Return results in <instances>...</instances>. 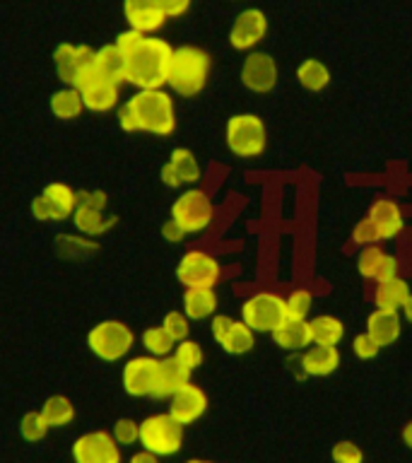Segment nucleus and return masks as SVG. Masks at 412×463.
Wrapping results in <instances>:
<instances>
[{"label":"nucleus","instance_id":"nucleus-1","mask_svg":"<svg viewBox=\"0 0 412 463\" xmlns=\"http://www.w3.org/2000/svg\"><path fill=\"white\" fill-rule=\"evenodd\" d=\"M173 49L164 39L145 36L143 43L123 56V82L136 85L137 90H159L166 85V72L172 63Z\"/></svg>","mask_w":412,"mask_h":463},{"label":"nucleus","instance_id":"nucleus-2","mask_svg":"<svg viewBox=\"0 0 412 463\" xmlns=\"http://www.w3.org/2000/svg\"><path fill=\"white\" fill-rule=\"evenodd\" d=\"M133 109L140 133H150L157 137H169L176 130V107L173 97L159 90H137L128 99Z\"/></svg>","mask_w":412,"mask_h":463},{"label":"nucleus","instance_id":"nucleus-3","mask_svg":"<svg viewBox=\"0 0 412 463\" xmlns=\"http://www.w3.org/2000/svg\"><path fill=\"white\" fill-rule=\"evenodd\" d=\"M210 56L198 46H179L173 49L166 85L181 97H195L208 85Z\"/></svg>","mask_w":412,"mask_h":463},{"label":"nucleus","instance_id":"nucleus-4","mask_svg":"<svg viewBox=\"0 0 412 463\" xmlns=\"http://www.w3.org/2000/svg\"><path fill=\"white\" fill-rule=\"evenodd\" d=\"M87 347L99 360L118 362L128 357L130 350L136 347V333L118 318H107L87 333Z\"/></svg>","mask_w":412,"mask_h":463},{"label":"nucleus","instance_id":"nucleus-5","mask_svg":"<svg viewBox=\"0 0 412 463\" xmlns=\"http://www.w3.org/2000/svg\"><path fill=\"white\" fill-rule=\"evenodd\" d=\"M227 147L231 155L244 159L260 157L267 147V130L256 114H237L227 121Z\"/></svg>","mask_w":412,"mask_h":463},{"label":"nucleus","instance_id":"nucleus-6","mask_svg":"<svg viewBox=\"0 0 412 463\" xmlns=\"http://www.w3.org/2000/svg\"><path fill=\"white\" fill-rule=\"evenodd\" d=\"M72 87L82 97V104H85L87 111H94V114L114 111L116 104H118V97H121V82L107 78L104 72L94 68V63H89L85 71L80 72L78 82Z\"/></svg>","mask_w":412,"mask_h":463},{"label":"nucleus","instance_id":"nucleus-7","mask_svg":"<svg viewBox=\"0 0 412 463\" xmlns=\"http://www.w3.org/2000/svg\"><path fill=\"white\" fill-rule=\"evenodd\" d=\"M140 444L154 456H173L183 447V425L169 412H157L140 422Z\"/></svg>","mask_w":412,"mask_h":463},{"label":"nucleus","instance_id":"nucleus-8","mask_svg":"<svg viewBox=\"0 0 412 463\" xmlns=\"http://www.w3.org/2000/svg\"><path fill=\"white\" fill-rule=\"evenodd\" d=\"M215 217V205L202 188H188L173 201L172 220L179 224L186 234H198L208 230Z\"/></svg>","mask_w":412,"mask_h":463},{"label":"nucleus","instance_id":"nucleus-9","mask_svg":"<svg viewBox=\"0 0 412 463\" xmlns=\"http://www.w3.org/2000/svg\"><path fill=\"white\" fill-rule=\"evenodd\" d=\"M285 318H287V304L273 292H258L248 297L241 307V321L253 333H273Z\"/></svg>","mask_w":412,"mask_h":463},{"label":"nucleus","instance_id":"nucleus-10","mask_svg":"<svg viewBox=\"0 0 412 463\" xmlns=\"http://www.w3.org/2000/svg\"><path fill=\"white\" fill-rule=\"evenodd\" d=\"M159 376H162V360L152 354H140V357H130L123 364L121 383L128 396L157 398Z\"/></svg>","mask_w":412,"mask_h":463},{"label":"nucleus","instance_id":"nucleus-11","mask_svg":"<svg viewBox=\"0 0 412 463\" xmlns=\"http://www.w3.org/2000/svg\"><path fill=\"white\" fill-rule=\"evenodd\" d=\"M72 461L75 463H123L121 444L114 434L104 430L85 432L72 444Z\"/></svg>","mask_w":412,"mask_h":463},{"label":"nucleus","instance_id":"nucleus-12","mask_svg":"<svg viewBox=\"0 0 412 463\" xmlns=\"http://www.w3.org/2000/svg\"><path fill=\"white\" fill-rule=\"evenodd\" d=\"M220 275V260L208 251H186L176 266V278L186 288H215Z\"/></svg>","mask_w":412,"mask_h":463},{"label":"nucleus","instance_id":"nucleus-13","mask_svg":"<svg viewBox=\"0 0 412 463\" xmlns=\"http://www.w3.org/2000/svg\"><path fill=\"white\" fill-rule=\"evenodd\" d=\"M241 82L246 90H251L256 94L273 92L277 85V65L275 58L266 51H253L248 53L241 65Z\"/></svg>","mask_w":412,"mask_h":463},{"label":"nucleus","instance_id":"nucleus-14","mask_svg":"<svg viewBox=\"0 0 412 463\" xmlns=\"http://www.w3.org/2000/svg\"><path fill=\"white\" fill-rule=\"evenodd\" d=\"M210 328H212V338L220 343L224 353L246 354L256 345V335L244 321H234V318L220 314V317L212 318Z\"/></svg>","mask_w":412,"mask_h":463},{"label":"nucleus","instance_id":"nucleus-15","mask_svg":"<svg viewBox=\"0 0 412 463\" xmlns=\"http://www.w3.org/2000/svg\"><path fill=\"white\" fill-rule=\"evenodd\" d=\"M267 34V17L258 7H248L237 14L229 29V43L239 51H248L258 46Z\"/></svg>","mask_w":412,"mask_h":463},{"label":"nucleus","instance_id":"nucleus-16","mask_svg":"<svg viewBox=\"0 0 412 463\" xmlns=\"http://www.w3.org/2000/svg\"><path fill=\"white\" fill-rule=\"evenodd\" d=\"M205 411H208V393L195 383H186L169 396V415L179 425H193L195 420L205 415Z\"/></svg>","mask_w":412,"mask_h":463},{"label":"nucleus","instance_id":"nucleus-17","mask_svg":"<svg viewBox=\"0 0 412 463\" xmlns=\"http://www.w3.org/2000/svg\"><path fill=\"white\" fill-rule=\"evenodd\" d=\"M162 184L169 188L191 186L195 181H201V165L188 147H176L172 152V157L166 159V165L162 166Z\"/></svg>","mask_w":412,"mask_h":463},{"label":"nucleus","instance_id":"nucleus-18","mask_svg":"<svg viewBox=\"0 0 412 463\" xmlns=\"http://www.w3.org/2000/svg\"><path fill=\"white\" fill-rule=\"evenodd\" d=\"M94 51L89 46H75V43H61L53 51V65H56L58 78L63 80L65 85H75L80 72L85 71L87 65L92 63Z\"/></svg>","mask_w":412,"mask_h":463},{"label":"nucleus","instance_id":"nucleus-19","mask_svg":"<svg viewBox=\"0 0 412 463\" xmlns=\"http://www.w3.org/2000/svg\"><path fill=\"white\" fill-rule=\"evenodd\" d=\"M367 220L371 222V227H374L376 241L396 239L405 227L403 213H400V208H398L393 201H389V198H379V201L369 208Z\"/></svg>","mask_w":412,"mask_h":463},{"label":"nucleus","instance_id":"nucleus-20","mask_svg":"<svg viewBox=\"0 0 412 463\" xmlns=\"http://www.w3.org/2000/svg\"><path fill=\"white\" fill-rule=\"evenodd\" d=\"M123 14L130 29H137L143 34L157 32L166 22V14L154 0H123Z\"/></svg>","mask_w":412,"mask_h":463},{"label":"nucleus","instance_id":"nucleus-21","mask_svg":"<svg viewBox=\"0 0 412 463\" xmlns=\"http://www.w3.org/2000/svg\"><path fill=\"white\" fill-rule=\"evenodd\" d=\"M400 331H403V318L398 311L374 309L367 317V333L381 347L393 345L400 338Z\"/></svg>","mask_w":412,"mask_h":463},{"label":"nucleus","instance_id":"nucleus-22","mask_svg":"<svg viewBox=\"0 0 412 463\" xmlns=\"http://www.w3.org/2000/svg\"><path fill=\"white\" fill-rule=\"evenodd\" d=\"M70 220L75 224V230L89 239L101 237V234H107L108 230H114L116 224H118V217L116 215H107L101 210L85 208V205H78V210L72 213Z\"/></svg>","mask_w":412,"mask_h":463},{"label":"nucleus","instance_id":"nucleus-23","mask_svg":"<svg viewBox=\"0 0 412 463\" xmlns=\"http://www.w3.org/2000/svg\"><path fill=\"white\" fill-rule=\"evenodd\" d=\"M340 367V350L332 345H314L302 354L304 374L328 376Z\"/></svg>","mask_w":412,"mask_h":463},{"label":"nucleus","instance_id":"nucleus-24","mask_svg":"<svg viewBox=\"0 0 412 463\" xmlns=\"http://www.w3.org/2000/svg\"><path fill=\"white\" fill-rule=\"evenodd\" d=\"M217 295L212 288H188L183 292V314L191 321L215 317Z\"/></svg>","mask_w":412,"mask_h":463},{"label":"nucleus","instance_id":"nucleus-25","mask_svg":"<svg viewBox=\"0 0 412 463\" xmlns=\"http://www.w3.org/2000/svg\"><path fill=\"white\" fill-rule=\"evenodd\" d=\"M273 340L282 347V350H287V353L302 350V347H306L311 343L309 321L285 318V321L273 331Z\"/></svg>","mask_w":412,"mask_h":463},{"label":"nucleus","instance_id":"nucleus-26","mask_svg":"<svg viewBox=\"0 0 412 463\" xmlns=\"http://www.w3.org/2000/svg\"><path fill=\"white\" fill-rule=\"evenodd\" d=\"M410 297V285L403 278H393V280H383L376 285L374 304L376 309L398 311L403 309L405 299Z\"/></svg>","mask_w":412,"mask_h":463},{"label":"nucleus","instance_id":"nucleus-27","mask_svg":"<svg viewBox=\"0 0 412 463\" xmlns=\"http://www.w3.org/2000/svg\"><path fill=\"white\" fill-rule=\"evenodd\" d=\"M51 114L61 118V121H72V118H78L82 111H85V104H82V97L75 87L65 85L61 90L51 94Z\"/></svg>","mask_w":412,"mask_h":463},{"label":"nucleus","instance_id":"nucleus-28","mask_svg":"<svg viewBox=\"0 0 412 463\" xmlns=\"http://www.w3.org/2000/svg\"><path fill=\"white\" fill-rule=\"evenodd\" d=\"M309 333L311 343L314 345H332L338 347V343L345 338V324L335 317H316L314 321H309Z\"/></svg>","mask_w":412,"mask_h":463},{"label":"nucleus","instance_id":"nucleus-29","mask_svg":"<svg viewBox=\"0 0 412 463\" xmlns=\"http://www.w3.org/2000/svg\"><path fill=\"white\" fill-rule=\"evenodd\" d=\"M191 383V369L173 360L172 354L162 360V376H159V393L157 398H169L172 393Z\"/></svg>","mask_w":412,"mask_h":463},{"label":"nucleus","instance_id":"nucleus-30","mask_svg":"<svg viewBox=\"0 0 412 463\" xmlns=\"http://www.w3.org/2000/svg\"><path fill=\"white\" fill-rule=\"evenodd\" d=\"M42 415L49 422V427L61 430V427H68L75 420V405H72V401L68 396L56 393V396H49L43 401Z\"/></svg>","mask_w":412,"mask_h":463},{"label":"nucleus","instance_id":"nucleus-31","mask_svg":"<svg viewBox=\"0 0 412 463\" xmlns=\"http://www.w3.org/2000/svg\"><path fill=\"white\" fill-rule=\"evenodd\" d=\"M296 80H299V85L304 90H309V92H321L328 87L331 82V71L325 68V63L316 61V58H306L302 65H299V71H296Z\"/></svg>","mask_w":412,"mask_h":463},{"label":"nucleus","instance_id":"nucleus-32","mask_svg":"<svg viewBox=\"0 0 412 463\" xmlns=\"http://www.w3.org/2000/svg\"><path fill=\"white\" fill-rule=\"evenodd\" d=\"M42 194L61 210V215H63L65 220H70L72 213L78 210V194H75V188L63 184V181H51V184L43 186Z\"/></svg>","mask_w":412,"mask_h":463},{"label":"nucleus","instance_id":"nucleus-33","mask_svg":"<svg viewBox=\"0 0 412 463\" xmlns=\"http://www.w3.org/2000/svg\"><path fill=\"white\" fill-rule=\"evenodd\" d=\"M94 68L101 71L107 78L116 80V82H123V53L116 49V43H107V46H101L99 51H94Z\"/></svg>","mask_w":412,"mask_h":463},{"label":"nucleus","instance_id":"nucleus-34","mask_svg":"<svg viewBox=\"0 0 412 463\" xmlns=\"http://www.w3.org/2000/svg\"><path fill=\"white\" fill-rule=\"evenodd\" d=\"M140 340H143V347L147 350V354L159 357V360L169 357V354L173 353V347H176V340H173L162 326H150V328H145L143 338Z\"/></svg>","mask_w":412,"mask_h":463},{"label":"nucleus","instance_id":"nucleus-35","mask_svg":"<svg viewBox=\"0 0 412 463\" xmlns=\"http://www.w3.org/2000/svg\"><path fill=\"white\" fill-rule=\"evenodd\" d=\"M49 422L43 420L42 411H29L22 415L20 420V434L22 439L32 441V444H36V441H42L46 434H49Z\"/></svg>","mask_w":412,"mask_h":463},{"label":"nucleus","instance_id":"nucleus-36","mask_svg":"<svg viewBox=\"0 0 412 463\" xmlns=\"http://www.w3.org/2000/svg\"><path fill=\"white\" fill-rule=\"evenodd\" d=\"M58 251L63 256H80V253H92L97 251V241L85 234H63V237L56 239Z\"/></svg>","mask_w":412,"mask_h":463},{"label":"nucleus","instance_id":"nucleus-37","mask_svg":"<svg viewBox=\"0 0 412 463\" xmlns=\"http://www.w3.org/2000/svg\"><path fill=\"white\" fill-rule=\"evenodd\" d=\"M386 256L381 246L369 244L364 246V251L360 253V260H357V268H360L361 278H367V280H376V275H379V268H381V260Z\"/></svg>","mask_w":412,"mask_h":463},{"label":"nucleus","instance_id":"nucleus-38","mask_svg":"<svg viewBox=\"0 0 412 463\" xmlns=\"http://www.w3.org/2000/svg\"><path fill=\"white\" fill-rule=\"evenodd\" d=\"M172 357L179 364H183L186 369H198L202 364V347L195 343V340H181V343H176V347H173Z\"/></svg>","mask_w":412,"mask_h":463},{"label":"nucleus","instance_id":"nucleus-39","mask_svg":"<svg viewBox=\"0 0 412 463\" xmlns=\"http://www.w3.org/2000/svg\"><path fill=\"white\" fill-rule=\"evenodd\" d=\"M29 213H32V217L39 220V222H63L65 220V217L61 215V210H58L43 194L32 198V203H29Z\"/></svg>","mask_w":412,"mask_h":463},{"label":"nucleus","instance_id":"nucleus-40","mask_svg":"<svg viewBox=\"0 0 412 463\" xmlns=\"http://www.w3.org/2000/svg\"><path fill=\"white\" fill-rule=\"evenodd\" d=\"M285 304H287V318L306 321V314H309L311 304H314V295H311L309 289H295V292L285 299Z\"/></svg>","mask_w":412,"mask_h":463},{"label":"nucleus","instance_id":"nucleus-41","mask_svg":"<svg viewBox=\"0 0 412 463\" xmlns=\"http://www.w3.org/2000/svg\"><path fill=\"white\" fill-rule=\"evenodd\" d=\"M114 439L121 444V447H133L140 441V422H136L133 418H121L114 422Z\"/></svg>","mask_w":412,"mask_h":463},{"label":"nucleus","instance_id":"nucleus-42","mask_svg":"<svg viewBox=\"0 0 412 463\" xmlns=\"http://www.w3.org/2000/svg\"><path fill=\"white\" fill-rule=\"evenodd\" d=\"M162 328H164L169 335H172L176 343L188 338V333H191V318L183 314V311H169L162 321Z\"/></svg>","mask_w":412,"mask_h":463},{"label":"nucleus","instance_id":"nucleus-43","mask_svg":"<svg viewBox=\"0 0 412 463\" xmlns=\"http://www.w3.org/2000/svg\"><path fill=\"white\" fill-rule=\"evenodd\" d=\"M352 350L360 360H374L376 354H379V350H381V345H379V343H376L367 331H364L360 333V335H354Z\"/></svg>","mask_w":412,"mask_h":463},{"label":"nucleus","instance_id":"nucleus-44","mask_svg":"<svg viewBox=\"0 0 412 463\" xmlns=\"http://www.w3.org/2000/svg\"><path fill=\"white\" fill-rule=\"evenodd\" d=\"M331 456L335 463H361V458H364L361 449L357 444H352V441H338L332 447Z\"/></svg>","mask_w":412,"mask_h":463},{"label":"nucleus","instance_id":"nucleus-45","mask_svg":"<svg viewBox=\"0 0 412 463\" xmlns=\"http://www.w3.org/2000/svg\"><path fill=\"white\" fill-rule=\"evenodd\" d=\"M78 205H85V208H94V210H107L108 205V195L107 191H101V188H89V191H80L78 194Z\"/></svg>","mask_w":412,"mask_h":463},{"label":"nucleus","instance_id":"nucleus-46","mask_svg":"<svg viewBox=\"0 0 412 463\" xmlns=\"http://www.w3.org/2000/svg\"><path fill=\"white\" fill-rule=\"evenodd\" d=\"M352 241H354V244H360V246H369V244H374V241H376V232H374V227H371V222H369L367 217H364L361 222L354 224Z\"/></svg>","mask_w":412,"mask_h":463},{"label":"nucleus","instance_id":"nucleus-47","mask_svg":"<svg viewBox=\"0 0 412 463\" xmlns=\"http://www.w3.org/2000/svg\"><path fill=\"white\" fill-rule=\"evenodd\" d=\"M159 7H162V13L166 14V20L169 17H181V14L188 13V7H191V0H154Z\"/></svg>","mask_w":412,"mask_h":463},{"label":"nucleus","instance_id":"nucleus-48","mask_svg":"<svg viewBox=\"0 0 412 463\" xmlns=\"http://www.w3.org/2000/svg\"><path fill=\"white\" fill-rule=\"evenodd\" d=\"M398 273H400V263H398L396 256L386 253L381 260V268H379V275H376V282L393 280V278H398Z\"/></svg>","mask_w":412,"mask_h":463},{"label":"nucleus","instance_id":"nucleus-49","mask_svg":"<svg viewBox=\"0 0 412 463\" xmlns=\"http://www.w3.org/2000/svg\"><path fill=\"white\" fill-rule=\"evenodd\" d=\"M162 237H164L169 244H179V241H183V237H186V232L181 230L179 224L173 222L172 217H169V220L162 224Z\"/></svg>","mask_w":412,"mask_h":463},{"label":"nucleus","instance_id":"nucleus-50","mask_svg":"<svg viewBox=\"0 0 412 463\" xmlns=\"http://www.w3.org/2000/svg\"><path fill=\"white\" fill-rule=\"evenodd\" d=\"M128 463H159V456L150 454V451H137V454H133L128 458Z\"/></svg>","mask_w":412,"mask_h":463},{"label":"nucleus","instance_id":"nucleus-51","mask_svg":"<svg viewBox=\"0 0 412 463\" xmlns=\"http://www.w3.org/2000/svg\"><path fill=\"white\" fill-rule=\"evenodd\" d=\"M403 441L407 444V447L412 449V420H407L403 427Z\"/></svg>","mask_w":412,"mask_h":463},{"label":"nucleus","instance_id":"nucleus-52","mask_svg":"<svg viewBox=\"0 0 412 463\" xmlns=\"http://www.w3.org/2000/svg\"><path fill=\"white\" fill-rule=\"evenodd\" d=\"M403 317H405V321H410V324H412V292L403 304Z\"/></svg>","mask_w":412,"mask_h":463},{"label":"nucleus","instance_id":"nucleus-53","mask_svg":"<svg viewBox=\"0 0 412 463\" xmlns=\"http://www.w3.org/2000/svg\"><path fill=\"white\" fill-rule=\"evenodd\" d=\"M188 463H210V461H201V458H193V461H188Z\"/></svg>","mask_w":412,"mask_h":463}]
</instances>
